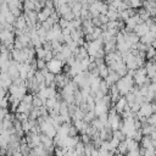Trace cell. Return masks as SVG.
Instances as JSON below:
<instances>
[{
  "label": "cell",
  "instance_id": "cell-1",
  "mask_svg": "<svg viewBox=\"0 0 156 156\" xmlns=\"http://www.w3.org/2000/svg\"><path fill=\"white\" fill-rule=\"evenodd\" d=\"M9 91H10V95L12 98H15L16 100H20V99H23L24 93H26V88L22 84H15L13 83L9 88Z\"/></svg>",
  "mask_w": 156,
  "mask_h": 156
},
{
  "label": "cell",
  "instance_id": "cell-2",
  "mask_svg": "<svg viewBox=\"0 0 156 156\" xmlns=\"http://www.w3.org/2000/svg\"><path fill=\"white\" fill-rule=\"evenodd\" d=\"M0 41H1V44L6 45V46L12 45V43L15 41L12 30L11 29H2V30H0Z\"/></svg>",
  "mask_w": 156,
  "mask_h": 156
},
{
  "label": "cell",
  "instance_id": "cell-3",
  "mask_svg": "<svg viewBox=\"0 0 156 156\" xmlns=\"http://www.w3.org/2000/svg\"><path fill=\"white\" fill-rule=\"evenodd\" d=\"M12 84L11 77L7 74V72H0V88L2 89H9Z\"/></svg>",
  "mask_w": 156,
  "mask_h": 156
},
{
  "label": "cell",
  "instance_id": "cell-4",
  "mask_svg": "<svg viewBox=\"0 0 156 156\" xmlns=\"http://www.w3.org/2000/svg\"><path fill=\"white\" fill-rule=\"evenodd\" d=\"M11 55H12V57L15 58L16 62H22V61H24V58L27 57V51H24V50H22V49H12Z\"/></svg>",
  "mask_w": 156,
  "mask_h": 156
},
{
  "label": "cell",
  "instance_id": "cell-5",
  "mask_svg": "<svg viewBox=\"0 0 156 156\" xmlns=\"http://www.w3.org/2000/svg\"><path fill=\"white\" fill-rule=\"evenodd\" d=\"M9 144H10V133L5 130L4 133L0 134V149L1 150H6Z\"/></svg>",
  "mask_w": 156,
  "mask_h": 156
},
{
  "label": "cell",
  "instance_id": "cell-6",
  "mask_svg": "<svg viewBox=\"0 0 156 156\" xmlns=\"http://www.w3.org/2000/svg\"><path fill=\"white\" fill-rule=\"evenodd\" d=\"M15 26H16L20 30L23 29L24 26H26V21H24V18H23V17H17V18L15 20Z\"/></svg>",
  "mask_w": 156,
  "mask_h": 156
},
{
  "label": "cell",
  "instance_id": "cell-7",
  "mask_svg": "<svg viewBox=\"0 0 156 156\" xmlns=\"http://www.w3.org/2000/svg\"><path fill=\"white\" fill-rule=\"evenodd\" d=\"M49 67H50V69H51V71L56 72V71H58V69H60L61 63H60L58 61H51V62H50V65H49Z\"/></svg>",
  "mask_w": 156,
  "mask_h": 156
},
{
  "label": "cell",
  "instance_id": "cell-8",
  "mask_svg": "<svg viewBox=\"0 0 156 156\" xmlns=\"http://www.w3.org/2000/svg\"><path fill=\"white\" fill-rule=\"evenodd\" d=\"M24 7H26V10H32V9H33V2L26 1V2H24Z\"/></svg>",
  "mask_w": 156,
  "mask_h": 156
},
{
  "label": "cell",
  "instance_id": "cell-9",
  "mask_svg": "<svg viewBox=\"0 0 156 156\" xmlns=\"http://www.w3.org/2000/svg\"><path fill=\"white\" fill-rule=\"evenodd\" d=\"M5 132V129H4V126H2V122H0V134L1 133H4Z\"/></svg>",
  "mask_w": 156,
  "mask_h": 156
},
{
  "label": "cell",
  "instance_id": "cell-10",
  "mask_svg": "<svg viewBox=\"0 0 156 156\" xmlns=\"http://www.w3.org/2000/svg\"><path fill=\"white\" fill-rule=\"evenodd\" d=\"M0 45H1V44H0Z\"/></svg>",
  "mask_w": 156,
  "mask_h": 156
}]
</instances>
